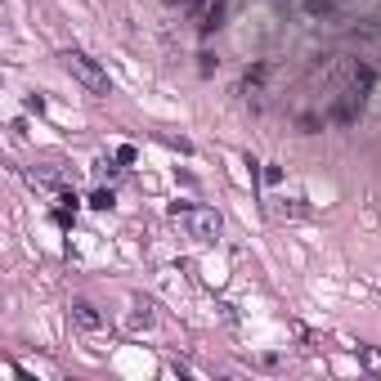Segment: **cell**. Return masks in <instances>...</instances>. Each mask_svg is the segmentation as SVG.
Wrapping results in <instances>:
<instances>
[{
    "mask_svg": "<svg viewBox=\"0 0 381 381\" xmlns=\"http://www.w3.org/2000/svg\"><path fill=\"white\" fill-rule=\"evenodd\" d=\"M170 215H175V220L188 229V238H197V242H215V238H220V229H224V220L211 211V206L170 202Z\"/></svg>",
    "mask_w": 381,
    "mask_h": 381,
    "instance_id": "obj_1",
    "label": "cell"
},
{
    "mask_svg": "<svg viewBox=\"0 0 381 381\" xmlns=\"http://www.w3.org/2000/svg\"><path fill=\"white\" fill-rule=\"evenodd\" d=\"M63 68H68L90 94H108V90H112V85H108V72H103L94 59H85L81 50H68V54H63Z\"/></svg>",
    "mask_w": 381,
    "mask_h": 381,
    "instance_id": "obj_2",
    "label": "cell"
},
{
    "mask_svg": "<svg viewBox=\"0 0 381 381\" xmlns=\"http://www.w3.org/2000/svg\"><path fill=\"white\" fill-rule=\"evenodd\" d=\"M265 211L274 215V220H310V206L305 202H296V197H269V202H265Z\"/></svg>",
    "mask_w": 381,
    "mask_h": 381,
    "instance_id": "obj_3",
    "label": "cell"
},
{
    "mask_svg": "<svg viewBox=\"0 0 381 381\" xmlns=\"http://www.w3.org/2000/svg\"><path fill=\"white\" fill-rule=\"evenodd\" d=\"M72 319L81 323V328H90V332H94V328H103V319L94 314V305H85V301H76V305H72Z\"/></svg>",
    "mask_w": 381,
    "mask_h": 381,
    "instance_id": "obj_4",
    "label": "cell"
},
{
    "mask_svg": "<svg viewBox=\"0 0 381 381\" xmlns=\"http://www.w3.org/2000/svg\"><path fill=\"white\" fill-rule=\"evenodd\" d=\"M90 206H94V211H108V206H112V193H108V188H99V193L90 197Z\"/></svg>",
    "mask_w": 381,
    "mask_h": 381,
    "instance_id": "obj_5",
    "label": "cell"
},
{
    "mask_svg": "<svg viewBox=\"0 0 381 381\" xmlns=\"http://www.w3.org/2000/svg\"><path fill=\"white\" fill-rule=\"evenodd\" d=\"M220 14H224V5H215V9H211V14H206V23H202V27H206V32H211V27H220Z\"/></svg>",
    "mask_w": 381,
    "mask_h": 381,
    "instance_id": "obj_6",
    "label": "cell"
},
{
    "mask_svg": "<svg viewBox=\"0 0 381 381\" xmlns=\"http://www.w3.org/2000/svg\"><path fill=\"white\" fill-rule=\"evenodd\" d=\"M364 364L373 368V373H381V355H377V350H364Z\"/></svg>",
    "mask_w": 381,
    "mask_h": 381,
    "instance_id": "obj_7",
    "label": "cell"
},
{
    "mask_svg": "<svg viewBox=\"0 0 381 381\" xmlns=\"http://www.w3.org/2000/svg\"><path fill=\"white\" fill-rule=\"evenodd\" d=\"M179 5H188V0H179Z\"/></svg>",
    "mask_w": 381,
    "mask_h": 381,
    "instance_id": "obj_8",
    "label": "cell"
}]
</instances>
